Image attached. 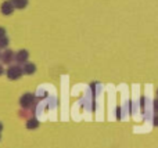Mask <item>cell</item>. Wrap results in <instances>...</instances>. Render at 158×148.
Listing matches in <instances>:
<instances>
[{
	"instance_id": "cell-8",
	"label": "cell",
	"mask_w": 158,
	"mask_h": 148,
	"mask_svg": "<svg viewBox=\"0 0 158 148\" xmlns=\"http://www.w3.org/2000/svg\"><path fill=\"white\" fill-rule=\"evenodd\" d=\"M38 126H39V121H38V119H35V118L28 119V122H27V127H28V129H36Z\"/></svg>"
},
{
	"instance_id": "cell-15",
	"label": "cell",
	"mask_w": 158,
	"mask_h": 148,
	"mask_svg": "<svg viewBox=\"0 0 158 148\" xmlns=\"http://www.w3.org/2000/svg\"><path fill=\"white\" fill-rule=\"evenodd\" d=\"M157 94H158V90H157Z\"/></svg>"
},
{
	"instance_id": "cell-11",
	"label": "cell",
	"mask_w": 158,
	"mask_h": 148,
	"mask_svg": "<svg viewBox=\"0 0 158 148\" xmlns=\"http://www.w3.org/2000/svg\"><path fill=\"white\" fill-rule=\"evenodd\" d=\"M3 36H6V29L3 26H0V38H3Z\"/></svg>"
},
{
	"instance_id": "cell-9",
	"label": "cell",
	"mask_w": 158,
	"mask_h": 148,
	"mask_svg": "<svg viewBox=\"0 0 158 148\" xmlns=\"http://www.w3.org/2000/svg\"><path fill=\"white\" fill-rule=\"evenodd\" d=\"M7 46H8V38L7 36L0 38V49H6Z\"/></svg>"
},
{
	"instance_id": "cell-10",
	"label": "cell",
	"mask_w": 158,
	"mask_h": 148,
	"mask_svg": "<svg viewBox=\"0 0 158 148\" xmlns=\"http://www.w3.org/2000/svg\"><path fill=\"white\" fill-rule=\"evenodd\" d=\"M154 111H156V114L158 115V98L154 100Z\"/></svg>"
},
{
	"instance_id": "cell-3",
	"label": "cell",
	"mask_w": 158,
	"mask_h": 148,
	"mask_svg": "<svg viewBox=\"0 0 158 148\" xmlns=\"http://www.w3.org/2000/svg\"><path fill=\"white\" fill-rule=\"evenodd\" d=\"M28 57H29V54H28L27 50H19L17 54H14V60H15L17 62H19V64H25V62H27Z\"/></svg>"
},
{
	"instance_id": "cell-12",
	"label": "cell",
	"mask_w": 158,
	"mask_h": 148,
	"mask_svg": "<svg viewBox=\"0 0 158 148\" xmlns=\"http://www.w3.org/2000/svg\"><path fill=\"white\" fill-rule=\"evenodd\" d=\"M154 125H156V126H158V115L154 116Z\"/></svg>"
},
{
	"instance_id": "cell-5",
	"label": "cell",
	"mask_w": 158,
	"mask_h": 148,
	"mask_svg": "<svg viewBox=\"0 0 158 148\" xmlns=\"http://www.w3.org/2000/svg\"><path fill=\"white\" fill-rule=\"evenodd\" d=\"M0 57H2V61L4 64H10L14 60V53L11 50H6L3 54H0Z\"/></svg>"
},
{
	"instance_id": "cell-4",
	"label": "cell",
	"mask_w": 158,
	"mask_h": 148,
	"mask_svg": "<svg viewBox=\"0 0 158 148\" xmlns=\"http://www.w3.org/2000/svg\"><path fill=\"white\" fill-rule=\"evenodd\" d=\"M0 10H2L3 15H10V14H13V11H14V6L11 4L10 0H6V2H3Z\"/></svg>"
},
{
	"instance_id": "cell-7",
	"label": "cell",
	"mask_w": 158,
	"mask_h": 148,
	"mask_svg": "<svg viewBox=\"0 0 158 148\" xmlns=\"http://www.w3.org/2000/svg\"><path fill=\"white\" fill-rule=\"evenodd\" d=\"M11 4L14 6V8H25L28 6V0H10Z\"/></svg>"
},
{
	"instance_id": "cell-1",
	"label": "cell",
	"mask_w": 158,
	"mask_h": 148,
	"mask_svg": "<svg viewBox=\"0 0 158 148\" xmlns=\"http://www.w3.org/2000/svg\"><path fill=\"white\" fill-rule=\"evenodd\" d=\"M21 75H22V68L18 65H11L10 68L7 69V76H8V79H11V80L19 79Z\"/></svg>"
},
{
	"instance_id": "cell-6",
	"label": "cell",
	"mask_w": 158,
	"mask_h": 148,
	"mask_svg": "<svg viewBox=\"0 0 158 148\" xmlns=\"http://www.w3.org/2000/svg\"><path fill=\"white\" fill-rule=\"evenodd\" d=\"M35 71H36V66L32 62H25L24 66H22V74L32 75V74H35Z\"/></svg>"
},
{
	"instance_id": "cell-14",
	"label": "cell",
	"mask_w": 158,
	"mask_h": 148,
	"mask_svg": "<svg viewBox=\"0 0 158 148\" xmlns=\"http://www.w3.org/2000/svg\"><path fill=\"white\" fill-rule=\"evenodd\" d=\"M2 129H3V125H2V123H0V132H2Z\"/></svg>"
},
{
	"instance_id": "cell-2",
	"label": "cell",
	"mask_w": 158,
	"mask_h": 148,
	"mask_svg": "<svg viewBox=\"0 0 158 148\" xmlns=\"http://www.w3.org/2000/svg\"><path fill=\"white\" fill-rule=\"evenodd\" d=\"M33 100H35L33 94L27 93V94H24V96L21 97V100H19V104H21L22 108H29V107H32Z\"/></svg>"
},
{
	"instance_id": "cell-13",
	"label": "cell",
	"mask_w": 158,
	"mask_h": 148,
	"mask_svg": "<svg viewBox=\"0 0 158 148\" xmlns=\"http://www.w3.org/2000/svg\"><path fill=\"white\" fill-rule=\"evenodd\" d=\"M3 72H4V69H3V66H2V65H0V75H2V74H3Z\"/></svg>"
}]
</instances>
